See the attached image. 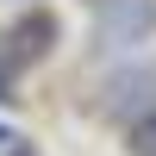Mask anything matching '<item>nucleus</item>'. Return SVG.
Segmentation results:
<instances>
[{"mask_svg": "<svg viewBox=\"0 0 156 156\" xmlns=\"http://www.w3.org/2000/svg\"><path fill=\"white\" fill-rule=\"evenodd\" d=\"M6 156H37V150H31V144H19V137H12V150H6Z\"/></svg>", "mask_w": 156, "mask_h": 156, "instance_id": "20e7f679", "label": "nucleus"}, {"mask_svg": "<svg viewBox=\"0 0 156 156\" xmlns=\"http://www.w3.org/2000/svg\"><path fill=\"white\" fill-rule=\"evenodd\" d=\"M106 106L112 112H119V119H125V112H144V106H156V69H125V75H112V81H106Z\"/></svg>", "mask_w": 156, "mask_h": 156, "instance_id": "f03ea898", "label": "nucleus"}, {"mask_svg": "<svg viewBox=\"0 0 156 156\" xmlns=\"http://www.w3.org/2000/svg\"><path fill=\"white\" fill-rule=\"evenodd\" d=\"M156 31V0H106V12H100V44L125 50V44H144Z\"/></svg>", "mask_w": 156, "mask_h": 156, "instance_id": "f257e3e1", "label": "nucleus"}, {"mask_svg": "<svg viewBox=\"0 0 156 156\" xmlns=\"http://www.w3.org/2000/svg\"><path fill=\"white\" fill-rule=\"evenodd\" d=\"M0 144H12V137H6V131H0Z\"/></svg>", "mask_w": 156, "mask_h": 156, "instance_id": "39448f33", "label": "nucleus"}, {"mask_svg": "<svg viewBox=\"0 0 156 156\" xmlns=\"http://www.w3.org/2000/svg\"><path fill=\"white\" fill-rule=\"evenodd\" d=\"M125 150H131V156H156V106L131 112V125H125Z\"/></svg>", "mask_w": 156, "mask_h": 156, "instance_id": "7ed1b4c3", "label": "nucleus"}]
</instances>
